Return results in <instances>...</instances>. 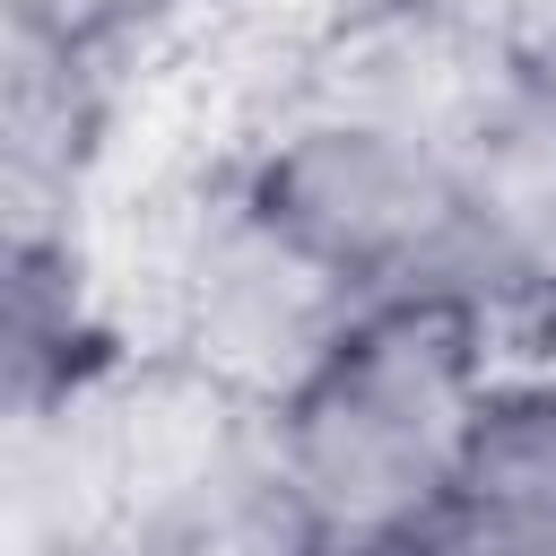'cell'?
I'll use <instances>...</instances> for the list:
<instances>
[{
	"label": "cell",
	"mask_w": 556,
	"mask_h": 556,
	"mask_svg": "<svg viewBox=\"0 0 556 556\" xmlns=\"http://www.w3.org/2000/svg\"><path fill=\"white\" fill-rule=\"evenodd\" d=\"M287 252L348 295H460L469 304V191L460 165L408 122H313L252 174L243 200Z\"/></svg>",
	"instance_id": "obj_2"
},
{
	"label": "cell",
	"mask_w": 556,
	"mask_h": 556,
	"mask_svg": "<svg viewBox=\"0 0 556 556\" xmlns=\"http://www.w3.org/2000/svg\"><path fill=\"white\" fill-rule=\"evenodd\" d=\"M434 556H556V391L513 382L486 391L434 521L417 530Z\"/></svg>",
	"instance_id": "obj_3"
},
{
	"label": "cell",
	"mask_w": 556,
	"mask_h": 556,
	"mask_svg": "<svg viewBox=\"0 0 556 556\" xmlns=\"http://www.w3.org/2000/svg\"><path fill=\"white\" fill-rule=\"evenodd\" d=\"M113 556H330V539L269 452L261 460L208 452L113 530Z\"/></svg>",
	"instance_id": "obj_4"
},
{
	"label": "cell",
	"mask_w": 556,
	"mask_h": 556,
	"mask_svg": "<svg viewBox=\"0 0 556 556\" xmlns=\"http://www.w3.org/2000/svg\"><path fill=\"white\" fill-rule=\"evenodd\" d=\"M486 313L460 295H374L287 382L269 460L330 556L417 539L486 400Z\"/></svg>",
	"instance_id": "obj_1"
}]
</instances>
